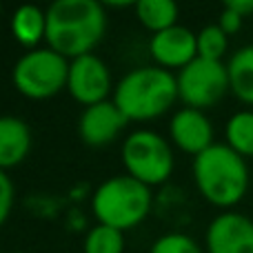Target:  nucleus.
Segmentation results:
<instances>
[{"label": "nucleus", "instance_id": "obj_1", "mask_svg": "<svg viewBox=\"0 0 253 253\" xmlns=\"http://www.w3.org/2000/svg\"><path fill=\"white\" fill-rule=\"evenodd\" d=\"M44 13L49 49L71 60L91 53L107 31L105 9L96 0H58Z\"/></svg>", "mask_w": 253, "mask_h": 253}, {"label": "nucleus", "instance_id": "obj_2", "mask_svg": "<svg viewBox=\"0 0 253 253\" xmlns=\"http://www.w3.org/2000/svg\"><path fill=\"white\" fill-rule=\"evenodd\" d=\"M193 178L198 191L207 202L220 209H231L249 189V167L247 160L227 144L209 147L193 160Z\"/></svg>", "mask_w": 253, "mask_h": 253}, {"label": "nucleus", "instance_id": "obj_3", "mask_svg": "<svg viewBox=\"0 0 253 253\" xmlns=\"http://www.w3.org/2000/svg\"><path fill=\"white\" fill-rule=\"evenodd\" d=\"M178 80L162 67L133 69L118 83L114 102L126 120H151L173 107Z\"/></svg>", "mask_w": 253, "mask_h": 253}, {"label": "nucleus", "instance_id": "obj_4", "mask_svg": "<svg viewBox=\"0 0 253 253\" xmlns=\"http://www.w3.org/2000/svg\"><path fill=\"white\" fill-rule=\"evenodd\" d=\"M91 207L98 224L125 231L147 218L151 209V191L147 184L131 178L129 173L114 175L96 189Z\"/></svg>", "mask_w": 253, "mask_h": 253}, {"label": "nucleus", "instance_id": "obj_5", "mask_svg": "<svg viewBox=\"0 0 253 253\" xmlns=\"http://www.w3.org/2000/svg\"><path fill=\"white\" fill-rule=\"evenodd\" d=\"M69 65L67 58L53 49H34L25 53L13 67V84L22 96L44 100L67 87Z\"/></svg>", "mask_w": 253, "mask_h": 253}, {"label": "nucleus", "instance_id": "obj_6", "mask_svg": "<svg viewBox=\"0 0 253 253\" xmlns=\"http://www.w3.org/2000/svg\"><path fill=\"white\" fill-rule=\"evenodd\" d=\"M123 160L131 178L142 184H162L173 171L169 142L153 131H135L123 144Z\"/></svg>", "mask_w": 253, "mask_h": 253}, {"label": "nucleus", "instance_id": "obj_7", "mask_svg": "<svg viewBox=\"0 0 253 253\" xmlns=\"http://www.w3.org/2000/svg\"><path fill=\"white\" fill-rule=\"evenodd\" d=\"M178 96L189 109H209L218 105L224 93L231 91L229 69L224 62L198 56L178 74Z\"/></svg>", "mask_w": 253, "mask_h": 253}, {"label": "nucleus", "instance_id": "obj_8", "mask_svg": "<svg viewBox=\"0 0 253 253\" xmlns=\"http://www.w3.org/2000/svg\"><path fill=\"white\" fill-rule=\"evenodd\" d=\"M69 93L84 107L105 102L111 89V76L107 65L93 53L80 56L69 62V80H67Z\"/></svg>", "mask_w": 253, "mask_h": 253}, {"label": "nucleus", "instance_id": "obj_9", "mask_svg": "<svg viewBox=\"0 0 253 253\" xmlns=\"http://www.w3.org/2000/svg\"><path fill=\"white\" fill-rule=\"evenodd\" d=\"M209 253H253V220L227 211L211 220L207 229Z\"/></svg>", "mask_w": 253, "mask_h": 253}, {"label": "nucleus", "instance_id": "obj_10", "mask_svg": "<svg viewBox=\"0 0 253 253\" xmlns=\"http://www.w3.org/2000/svg\"><path fill=\"white\" fill-rule=\"evenodd\" d=\"M149 51L162 69H184L198 58V34L175 25L160 34H153Z\"/></svg>", "mask_w": 253, "mask_h": 253}, {"label": "nucleus", "instance_id": "obj_11", "mask_svg": "<svg viewBox=\"0 0 253 253\" xmlns=\"http://www.w3.org/2000/svg\"><path fill=\"white\" fill-rule=\"evenodd\" d=\"M129 120L123 111L116 107V102H98L83 111L78 123V133L84 144L89 147H107L116 140V135L125 129Z\"/></svg>", "mask_w": 253, "mask_h": 253}, {"label": "nucleus", "instance_id": "obj_12", "mask_svg": "<svg viewBox=\"0 0 253 253\" xmlns=\"http://www.w3.org/2000/svg\"><path fill=\"white\" fill-rule=\"evenodd\" d=\"M169 131L175 147H180L187 153H193V156H200L202 151L215 144L211 120L198 109H189V107L180 109L171 120Z\"/></svg>", "mask_w": 253, "mask_h": 253}, {"label": "nucleus", "instance_id": "obj_13", "mask_svg": "<svg viewBox=\"0 0 253 253\" xmlns=\"http://www.w3.org/2000/svg\"><path fill=\"white\" fill-rule=\"evenodd\" d=\"M31 149V131L25 120L2 116L0 118V169L20 165Z\"/></svg>", "mask_w": 253, "mask_h": 253}, {"label": "nucleus", "instance_id": "obj_14", "mask_svg": "<svg viewBox=\"0 0 253 253\" xmlns=\"http://www.w3.org/2000/svg\"><path fill=\"white\" fill-rule=\"evenodd\" d=\"M231 93L245 105L253 107V44L238 49L227 65Z\"/></svg>", "mask_w": 253, "mask_h": 253}, {"label": "nucleus", "instance_id": "obj_15", "mask_svg": "<svg viewBox=\"0 0 253 253\" xmlns=\"http://www.w3.org/2000/svg\"><path fill=\"white\" fill-rule=\"evenodd\" d=\"M11 31L22 47H36L47 36V13L34 4H22L11 18Z\"/></svg>", "mask_w": 253, "mask_h": 253}, {"label": "nucleus", "instance_id": "obj_16", "mask_svg": "<svg viewBox=\"0 0 253 253\" xmlns=\"http://www.w3.org/2000/svg\"><path fill=\"white\" fill-rule=\"evenodd\" d=\"M138 20L153 34H160L165 29L175 27L178 20V4L171 0H140L135 2Z\"/></svg>", "mask_w": 253, "mask_h": 253}, {"label": "nucleus", "instance_id": "obj_17", "mask_svg": "<svg viewBox=\"0 0 253 253\" xmlns=\"http://www.w3.org/2000/svg\"><path fill=\"white\" fill-rule=\"evenodd\" d=\"M224 135L227 147H231L242 158H253V111L245 109L233 114L227 123Z\"/></svg>", "mask_w": 253, "mask_h": 253}, {"label": "nucleus", "instance_id": "obj_18", "mask_svg": "<svg viewBox=\"0 0 253 253\" xmlns=\"http://www.w3.org/2000/svg\"><path fill=\"white\" fill-rule=\"evenodd\" d=\"M125 238L123 231L107 224H98L84 238V253H123Z\"/></svg>", "mask_w": 253, "mask_h": 253}, {"label": "nucleus", "instance_id": "obj_19", "mask_svg": "<svg viewBox=\"0 0 253 253\" xmlns=\"http://www.w3.org/2000/svg\"><path fill=\"white\" fill-rule=\"evenodd\" d=\"M229 49V36L218 25H207L198 34V56L207 60L222 62V56Z\"/></svg>", "mask_w": 253, "mask_h": 253}, {"label": "nucleus", "instance_id": "obj_20", "mask_svg": "<svg viewBox=\"0 0 253 253\" xmlns=\"http://www.w3.org/2000/svg\"><path fill=\"white\" fill-rule=\"evenodd\" d=\"M151 253H202V249L196 245V240H191L184 233H169L156 240Z\"/></svg>", "mask_w": 253, "mask_h": 253}, {"label": "nucleus", "instance_id": "obj_21", "mask_svg": "<svg viewBox=\"0 0 253 253\" xmlns=\"http://www.w3.org/2000/svg\"><path fill=\"white\" fill-rule=\"evenodd\" d=\"M13 207V184L9 180V175L0 169V224L9 218Z\"/></svg>", "mask_w": 253, "mask_h": 253}, {"label": "nucleus", "instance_id": "obj_22", "mask_svg": "<svg viewBox=\"0 0 253 253\" xmlns=\"http://www.w3.org/2000/svg\"><path fill=\"white\" fill-rule=\"evenodd\" d=\"M242 22H245V18L238 16L236 11H231V9H227V7L222 9V13H220V18H218V27H220V29H222L227 36L238 34V31L242 29Z\"/></svg>", "mask_w": 253, "mask_h": 253}, {"label": "nucleus", "instance_id": "obj_23", "mask_svg": "<svg viewBox=\"0 0 253 253\" xmlns=\"http://www.w3.org/2000/svg\"><path fill=\"white\" fill-rule=\"evenodd\" d=\"M224 7L236 11L238 16L247 18V16H253V0H227Z\"/></svg>", "mask_w": 253, "mask_h": 253}, {"label": "nucleus", "instance_id": "obj_24", "mask_svg": "<svg viewBox=\"0 0 253 253\" xmlns=\"http://www.w3.org/2000/svg\"><path fill=\"white\" fill-rule=\"evenodd\" d=\"M0 11H2V7H0Z\"/></svg>", "mask_w": 253, "mask_h": 253}]
</instances>
